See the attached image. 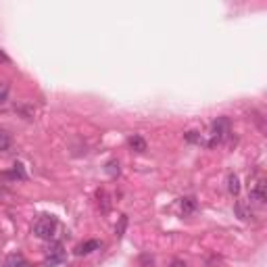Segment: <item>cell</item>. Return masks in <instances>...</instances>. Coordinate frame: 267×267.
Segmentation results:
<instances>
[{"label": "cell", "mask_w": 267, "mask_h": 267, "mask_svg": "<svg viewBox=\"0 0 267 267\" xmlns=\"http://www.w3.org/2000/svg\"><path fill=\"white\" fill-rule=\"evenodd\" d=\"M8 61H10V59H8L6 55H4V52H2V50H0V63H8Z\"/></svg>", "instance_id": "e0dca14e"}, {"label": "cell", "mask_w": 267, "mask_h": 267, "mask_svg": "<svg viewBox=\"0 0 267 267\" xmlns=\"http://www.w3.org/2000/svg\"><path fill=\"white\" fill-rule=\"evenodd\" d=\"M57 228H59V221L55 215H42L34 223V236L42 240H52L57 234Z\"/></svg>", "instance_id": "6da1fadb"}, {"label": "cell", "mask_w": 267, "mask_h": 267, "mask_svg": "<svg viewBox=\"0 0 267 267\" xmlns=\"http://www.w3.org/2000/svg\"><path fill=\"white\" fill-rule=\"evenodd\" d=\"M10 144H13V138H10V134L4 132V130H0V153H6L8 148H10Z\"/></svg>", "instance_id": "8fae6325"}, {"label": "cell", "mask_w": 267, "mask_h": 267, "mask_svg": "<svg viewBox=\"0 0 267 267\" xmlns=\"http://www.w3.org/2000/svg\"><path fill=\"white\" fill-rule=\"evenodd\" d=\"M228 134H230V119H226V117H217V119L211 123V134H209L207 146L213 148V146L221 144L228 138Z\"/></svg>", "instance_id": "7a4b0ae2"}, {"label": "cell", "mask_w": 267, "mask_h": 267, "mask_svg": "<svg viewBox=\"0 0 267 267\" xmlns=\"http://www.w3.org/2000/svg\"><path fill=\"white\" fill-rule=\"evenodd\" d=\"M179 209H181V215H190V213L196 211V200L188 196V198H181L179 200Z\"/></svg>", "instance_id": "ba28073f"}, {"label": "cell", "mask_w": 267, "mask_h": 267, "mask_svg": "<svg viewBox=\"0 0 267 267\" xmlns=\"http://www.w3.org/2000/svg\"><path fill=\"white\" fill-rule=\"evenodd\" d=\"M236 213H238V217H240V219H249V217H251V213L244 209V202H242V200L236 202Z\"/></svg>", "instance_id": "5bb4252c"}, {"label": "cell", "mask_w": 267, "mask_h": 267, "mask_svg": "<svg viewBox=\"0 0 267 267\" xmlns=\"http://www.w3.org/2000/svg\"><path fill=\"white\" fill-rule=\"evenodd\" d=\"M127 142H130V148H132V151H136V153H144L146 151V140L140 134H134Z\"/></svg>", "instance_id": "52a82bcc"}, {"label": "cell", "mask_w": 267, "mask_h": 267, "mask_svg": "<svg viewBox=\"0 0 267 267\" xmlns=\"http://www.w3.org/2000/svg\"><path fill=\"white\" fill-rule=\"evenodd\" d=\"M8 100V86H2L0 88V104H4Z\"/></svg>", "instance_id": "2e32d148"}, {"label": "cell", "mask_w": 267, "mask_h": 267, "mask_svg": "<svg viewBox=\"0 0 267 267\" xmlns=\"http://www.w3.org/2000/svg\"><path fill=\"white\" fill-rule=\"evenodd\" d=\"M98 249H100V240H86V242H82L80 247H76V255L78 257H84V255H90Z\"/></svg>", "instance_id": "8992f818"}, {"label": "cell", "mask_w": 267, "mask_h": 267, "mask_svg": "<svg viewBox=\"0 0 267 267\" xmlns=\"http://www.w3.org/2000/svg\"><path fill=\"white\" fill-rule=\"evenodd\" d=\"M251 198L257 200L259 205H263V202L267 200V194H265V179L255 181V184L251 186Z\"/></svg>", "instance_id": "5b68a950"}, {"label": "cell", "mask_w": 267, "mask_h": 267, "mask_svg": "<svg viewBox=\"0 0 267 267\" xmlns=\"http://www.w3.org/2000/svg\"><path fill=\"white\" fill-rule=\"evenodd\" d=\"M172 267H186V263H181V261H174Z\"/></svg>", "instance_id": "ac0fdd59"}, {"label": "cell", "mask_w": 267, "mask_h": 267, "mask_svg": "<svg viewBox=\"0 0 267 267\" xmlns=\"http://www.w3.org/2000/svg\"><path fill=\"white\" fill-rule=\"evenodd\" d=\"M228 190H230V194H234V196L240 194V179H238L236 174H230L228 176Z\"/></svg>", "instance_id": "9c48e42d"}, {"label": "cell", "mask_w": 267, "mask_h": 267, "mask_svg": "<svg viewBox=\"0 0 267 267\" xmlns=\"http://www.w3.org/2000/svg\"><path fill=\"white\" fill-rule=\"evenodd\" d=\"M4 267H34L21 253H10L4 259Z\"/></svg>", "instance_id": "277c9868"}, {"label": "cell", "mask_w": 267, "mask_h": 267, "mask_svg": "<svg viewBox=\"0 0 267 267\" xmlns=\"http://www.w3.org/2000/svg\"><path fill=\"white\" fill-rule=\"evenodd\" d=\"M0 178L4 179H25V172H23V165H15V169L10 174H0Z\"/></svg>", "instance_id": "30bf717a"}, {"label": "cell", "mask_w": 267, "mask_h": 267, "mask_svg": "<svg viewBox=\"0 0 267 267\" xmlns=\"http://www.w3.org/2000/svg\"><path fill=\"white\" fill-rule=\"evenodd\" d=\"M63 261H65V249H63L61 242H52L50 247H48V251H46V261H44V265H46V267H55V265H59V263H63Z\"/></svg>", "instance_id": "3957f363"}, {"label": "cell", "mask_w": 267, "mask_h": 267, "mask_svg": "<svg viewBox=\"0 0 267 267\" xmlns=\"http://www.w3.org/2000/svg\"><path fill=\"white\" fill-rule=\"evenodd\" d=\"M125 226H127V217H125V215H121V217H119V226L115 228V234H117V238H121V236H123V232H125Z\"/></svg>", "instance_id": "4fadbf2b"}, {"label": "cell", "mask_w": 267, "mask_h": 267, "mask_svg": "<svg viewBox=\"0 0 267 267\" xmlns=\"http://www.w3.org/2000/svg\"><path fill=\"white\" fill-rule=\"evenodd\" d=\"M104 172H106V174H109L111 178H117V176H119V174H121V169H119V163H117V161H115V159H111V161H109V163H106V167H104Z\"/></svg>", "instance_id": "7c38bea8"}, {"label": "cell", "mask_w": 267, "mask_h": 267, "mask_svg": "<svg viewBox=\"0 0 267 267\" xmlns=\"http://www.w3.org/2000/svg\"><path fill=\"white\" fill-rule=\"evenodd\" d=\"M186 140H188V142H202L198 132H188V134H186Z\"/></svg>", "instance_id": "9a60e30c"}]
</instances>
